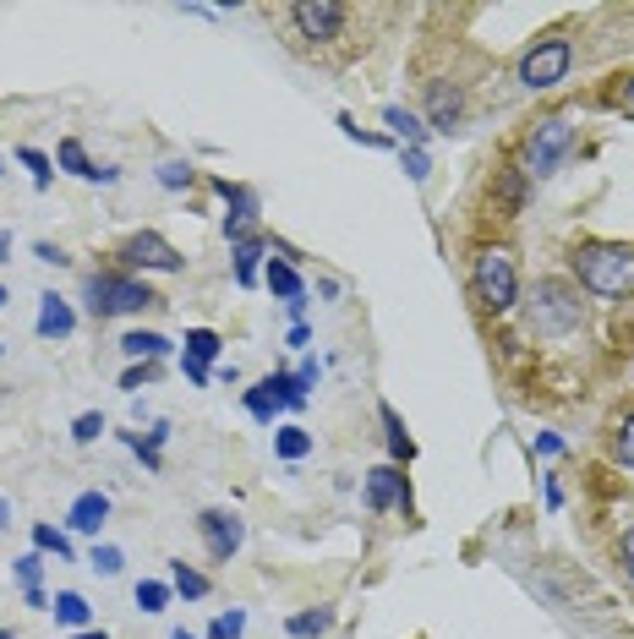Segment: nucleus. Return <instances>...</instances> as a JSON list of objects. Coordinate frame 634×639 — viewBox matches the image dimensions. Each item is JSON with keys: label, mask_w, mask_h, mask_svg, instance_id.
Returning a JSON list of instances; mask_svg holds the SVG:
<instances>
[{"label": "nucleus", "mask_w": 634, "mask_h": 639, "mask_svg": "<svg viewBox=\"0 0 634 639\" xmlns=\"http://www.w3.org/2000/svg\"><path fill=\"white\" fill-rule=\"evenodd\" d=\"M39 574H44V552H22V558H17V580H22V591H39Z\"/></svg>", "instance_id": "obj_30"}, {"label": "nucleus", "mask_w": 634, "mask_h": 639, "mask_svg": "<svg viewBox=\"0 0 634 639\" xmlns=\"http://www.w3.org/2000/svg\"><path fill=\"white\" fill-rule=\"evenodd\" d=\"M154 175H158V186H164V191H186V186L197 180V169H192L186 159H164Z\"/></svg>", "instance_id": "obj_26"}, {"label": "nucleus", "mask_w": 634, "mask_h": 639, "mask_svg": "<svg viewBox=\"0 0 634 639\" xmlns=\"http://www.w3.org/2000/svg\"><path fill=\"white\" fill-rule=\"evenodd\" d=\"M367 508H372V514H389V508H405V514H411V481H405L400 465L367 471Z\"/></svg>", "instance_id": "obj_11"}, {"label": "nucleus", "mask_w": 634, "mask_h": 639, "mask_svg": "<svg viewBox=\"0 0 634 639\" xmlns=\"http://www.w3.org/2000/svg\"><path fill=\"white\" fill-rule=\"evenodd\" d=\"M285 629H291V639H317L334 629V607H307V613H291L285 618Z\"/></svg>", "instance_id": "obj_19"}, {"label": "nucleus", "mask_w": 634, "mask_h": 639, "mask_svg": "<svg viewBox=\"0 0 634 639\" xmlns=\"http://www.w3.org/2000/svg\"><path fill=\"white\" fill-rule=\"evenodd\" d=\"M83 296H88V312L94 318H127V312L158 307V296L143 279H132V274H88Z\"/></svg>", "instance_id": "obj_4"}, {"label": "nucleus", "mask_w": 634, "mask_h": 639, "mask_svg": "<svg viewBox=\"0 0 634 639\" xmlns=\"http://www.w3.org/2000/svg\"><path fill=\"white\" fill-rule=\"evenodd\" d=\"M613 104H619V110H624V115H634V77H624V88H619V93H613Z\"/></svg>", "instance_id": "obj_37"}, {"label": "nucleus", "mask_w": 634, "mask_h": 639, "mask_svg": "<svg viewBox=\"0 0 634 639\" xmlns=\"http://www.w3.org/2000/svg\"><path fill=\"white\" fill-rule=\"evenodd\" d=\"M121 263H127V268H154V274H181V252H175L158 230H138V235L121 246Z\"/></svg>", "instance_id": "obj_10"}, {"label": "nucleus", "mask_w": 634, "mask_h": 639, "mask_svg": "<svg viewBox=\"0 0 634 639\" xmlns=\"http://www.w3.org/2000/svg\"><path fill=\"white\" fill-rule=\"evenodd\" d=\"M138 607H143V613H164V607H170V585L143 580V585H138Z\"/></svg>", "instance_id": "obj_29"}, {"label": "nucleus", "mask_w": 634, "mask_h": 639, "mask_svg": "<svg viewBox=\"0 0 634 639\" xmlns=\"http://www.w3.org/2000/svg\"><path fill=\"white\" fill-rule=\"evenodd\" d=\"M88 563H94L99 574H121V563H127V558H121L116 547H94V558H88Z\"/></svg>", "instance_id": "obj_34"}, {"label": "nucleus", "mask_w": 634, "mask_h": 639, "mask_svg": "<svg viewBox=\"0 0 634 639\" xmlns=\"http://www.w3.org/2000/svg\"><path fill=\"white\" fill-rule=\"evenodd\" d=\"M219 350H225V339H219L214 328H192V333H186V355H192V361L208 366V361H219Z\"/></svg>", "instance_id": "obj_25"}, {"label": "nucleus", "mask_w": 634, "mask_h": 639, "mask_svg": "<svg viewBox=\"0 0 634 639\" xmlns=\"http://www.w3.org/2000/svg\"><path fill=\"white\" fill-rule=\"evenodd\" d=\"M291 377H296V388L307 394V388H313V383H317V366H313V361H307V366H302V372H291Z\"/></svg>", "instance_id": "obj_40"}, {"label": "nucleus", "mask_w": 634, "mask_h": 639, "mask_svg": "<svg viewBox=\"0 0 634 639\" xmlns=\"http://www.w3.org/2000/svg\"><path fill=\"white\" fill-rule=\"evenodd\" d=\"M471 290L481 301V312L503 318L514 301H520V268H514V252L509 246H481L471 263Z\"/></svg>", "instance_id": "obj_2"}, {"label": "nucleus", "mask_w": 634, "mask_h": 639, "mask_svg": "<svg viewBox=\"0 0 634 639\" xmlns=\"http://www.w3.org/2000/svg\"><path fill=\"white\" fill-rule=\"evenodd\" d=\"M569 274L580 279V290L602 296V301H619L634 290V246L619 241H580L569 252Z\"/></svg>", "instance_id": "obj_1"}, {"label": "nucleus", "mask_w": 634, "mask_h": 639, "mask_svg": "<svg viewBox=\"0 0 634 639\" xmlns=\"http://www.w3.org/2000/svg\"><path fill=\"white\" fill-rule=\"evenodd\" d=\"M569 66H575V44H569L564 33H553V38H536V44L520 55V88H531V93H547V88H558V82L569 77Z\"/></svg>", "instance_id": "obj_6"}, {"label": "nucleus", "mask_w": 634, "mask_h": 639, "mask_svg": "<svg viewBox=\"0 0 634 639\" xmlns=\"http://www.w3.org/2000/svg\"><path fill=\"white\" fill-rule=\"evenodd\" d=\"M466 121V93L460 82H427V126L433 132H455Z\"/></svg>", "instance_id": "obj_12"}, {"label": "nucleus", "mask_w": 634, "mask_h": 639, "mask_svg": "<svg viewBox=\"0 0 634 639\" xmlns=\"http://www.w3.org/2000/svg\"><path fill=\"white\" fill-rule=\"evenodd\" d=\"M214 191L230 202V213H225V235L241 246V241H258V191L252 186H241V180H214Z\"/></svg>", "instance_id": "obj_7"}, {"label": "nucleus", "mask_w": 634, "mask_h": 639, "mask_svg": "<svg viewBox=\"0 0 634 639\" xmlns=\"http://www.w3.org/2000/svg\"><path fill=\"white\" fill-rule=\"evenodd\" d=\"M121 355H132V361H158V355H170V339L132 328V333H121Z\"/></svg>", "instance_id": "obj_18"}, {"label": "nucleus", "mask_w": 634, "mask_h": 639, "mask_svg": "<svg viewBox=\"0 0 634 639\" xmlns=\"http://www.w3.org/2000/svg\"><path fill=\"white\" fill-rule=\"evenodd\" d=\"M274 454L296 465V460H307V454H313V438H307L302 427H280V432H274Z\"/></svg>", "instance_id": "obj_23"}, {"label": "nucleus", "mask_w": 634, "mask_h": 639, "mask_svg": "<svg viewBox=\"0 0 634 639\" xmlns=\"http://www.w3.org/2000/svg\"><path fill=\"white\" fill-rule=\"evenodd\" d=\"M0 639H17V635H11V629H0Z\"/></svg>", "instance_id": "obj_46"}, {"label": "nucleus", "mask_w": 634, "mask_h": 639, "mask_svg": "<svg viewBox=\"0 0 634 639\" xmlns=\"http://www.w3.org/2000/svg\"><path fill=\"white\" fill-rule=\"evenodd\" d=\"M613 465L634 471V410L619 421V432H613Z\"/></svg>", "instance_id": "obj_28"}, {"label": "nucleus", "mask_w": 634, "mask_h": 639, "mask_svg": "<svg viewBox=\"0 0 634 639\" xmlns=\"http://www.w3.org/2000/svg\"><path fill=\"white\" fill-rule=\"evenodd\" d=\"M586 322V301H580V290H569L564 279H542L536 285V296H531V328L536 333H575Z\"/></svg>", "instance_id": "obj_5"}, {"label": "nucleus", "mask_w": 634, "mask_h": 639, "mask_svg": "<svg viewBox=\"0 0 634 639\" xmlns=\"http://www.w3.org/2000/svg\"><path fill=\"white\" fill-rule=\"evenodd\" d=\"M170 639H197V635H186V629H175V635H170Z\"/></svg>", "instance_id": "obj_45"}, {"label": "nucleus", "mask_w": 634, "mask_h": 639, "mask_svg": "<svg viewBox=\"0 0 634 639\" xmlns=\"http://www.w3.org/2000/svg\"><path fill=\"white\" fill-rule=\"evenodd\" d=\"M197 530H203V547H208L214 563H230L241 552V541H247V525L230 508H203L197 514Z\"/></svg>", "instance_id": "obj_8"}, {"label": "nucleus", "mask_w": 634, "mask_h": 639, "mask_svg": "<svg viewBox=\"0 0 634 639\" xmlns=\"http://www.w3.org/2000/svg\"><path fill=\"white\" fill-rule=\"evenodd\" d=\"M263 257H269V241H263V235H258V241H241V246H236V279H241V285H258Z\"/></svg>", "instance_id": "obj_20"}, {"label": "nucleus", "mask_w": 634, "mask_h": 639, "mask_svg": "<svg viewBox=\"0 0 634 639\" xmlns=\"http://www.w3.org/2000/svg\"><path fill=\"white\" fill-rule=\"evenodd\" d=\"M378 421H383V438H389V454H394V465H400V460L411 465V460H416V438L405 432L400 410H394V405H378Z\"/></svg>", "instance_id": "obj_17"}, {"label": "nucleus", "mask_w": 634, "mask_h": 639, "mask_svg": "<svg viewBox=\"0 0 634 639\" xmlns=\"http://www.w3.org/2000/svg\"><path fill=\"white\" fill-rule=\"evenodd\" d=\"M291 22H296V33H302V38L328 44V38H339V33H345L350 5H339V0H302V5H291Z\"/></svg>", "instance_id": "obj_9"}, {"label": "nucleus", "mask_w": 634, "mask_h": 639, "mask_svg": "<svg viewBox=\"0 0 634 639\" xmlns=\"http://www.w3.org/2000/svg\"><path fill=\"white\" fill-rule=\"evenodd\" d=\"M208 639H236V635H230L225 624H214V629H208Z\"/></svg>", "instance_id": "obj_42"}, {"label": "nucleus", "mask_w": 634, "mask_h": 639, "mask_svg": "<svg viewBox=\"0 0 634 639\" xmlns=\"http://www.w3.org/2000/svg\"><path fill=\"white\" fill-rule=\"evenodd\" d=\"M154 377H158V366H154V361H143V366H127V377H121V388H127V394H138V388H149Z\"/></svg>", "instance_id": "obj_32"}, {"label": "nucleus", "mask_w": 634, "mask_h": 639, "mask_svg": "<svg viewBox=\"0 0 634 639\" xmlns=\"http://www.w3.org/2000/svg\"><path fill=\"white\" fill-rule=\"evenodd\" d=\"M383 121H389V126H394V137H405L411 148H422V143H427V126H422V121H416L411 110H400V104H389V110H383Z\"/></svg>", "instance_id": "obj_22"}, {"label": "nucleus", "mask_w": 634, "mask_h": 639, "mask_svg": "<svg viewBox=\"0 0 634 639\" xmlns=\"http://www.w3.org/2000/svg\"><path fill=\"white\" fill-rule=\"evenodd\" d=\"M33 252H39V263H55V268H61V263H66V252H61V246H50V241H39V246H33Z\"/></svg>", "instance_id": "obj_38"}, {"label": "nucleus", "mask_w": 634, "mask_h": 639, "mask_svg": "<svg viewBox=\"0 0 634 639\" xmlns=\"http://www.w3.org/2000/svg\"><path fill=\"white\" fill-rule=\"evenodd\" d=\"M619 558H624V574L634 580V525L624 530V547H619Z\"/></svg>", "instance_id": "obj_39"}, {"label": "nucleus", "mask_w": 634, "mask_h": 639, "mask_svg": "<svg viewBox=\"0 0 634 639\" xmlns=\"http://www.w3.org/2000/svg\"><path fill=\"white\" fill-rule=\"evenodd\" d=\"M88 618H94V613H88V602H83L77 591H61V596H55V624H66V629H88Z\"/></svg>", "instance_id": "obj_24"}, {"label": "nucleus", "mask_w": 634, "mask_h": 639, "mask_svg": "<svg viewBox=\"0 0 634 639\" xmlns=\"http://www.w3.org/2000/svg\"><path fill=\"white\" fill-rule=\"evenodd\" d=\"M17 159L28 164V169H33V186H39V191H44V186H50V159H44V154H39V148H22V154H17Z\"/></svg>", "instance_id": "obj_33"}, {"label": "nucleus", "mask_w": 634, "mask_h": 639, "mask_svg": "<svg viewBox=\"0 0 634 639\" xmlns=\"http://www.w3.org/2000/svg\"><path fill=\"white\" fill-rule=\"evenodd\" d=\"M181 372H186V377H192V383H197V388H208V377H214V372H208V366H203V361H192V355H186V361H181Z\"/></svg>", "instance_id": "obj_36"}, {"label": "nucleus", "mask_w": 634, "mask_h": 639, "mask_svg": "<svg viewBox=\"0 0 634 639\" xmlns=\"http://www.w3.org/2000/svg\"><path fill=\"white\" fill-rule=\"evenodd\" d=\"M170 591H181L186 602H203V596H208V574H197L186 558H175V563H170Z\"/></svg>", "instance_id": "obj_21"}, {"label": "nucleus", "mask_w": 634, "mask_h": 639, "mask_svg": "<svg viewBox=\"0 0 634 639\" xmlns=\"http://www.w3.org/2000/svg\"><path fill=\"white\" fill-rule=\"evenodd\" d=\"M55 159H61V169H66V175H83V180H116V175H121V169H110V164L88 159V148H83L77 137H66V143L55 148Z\"/></svg>", "instance_id": "obj_15"}, {"label": "nucleus", "mask_w": 634, "mask_h": 639, "mask_svg": "<svg viewBox=\"0 0 634 639\" xmlns=\"http://www.w3.org/2000/svg\"><path fill=\"white\" fill-rule=\"evenodd\" d=\"M427 169H433V164H427L422 148H405V175H411V180H427Z\"/></svg>", "instance_id": "obj_35"}, {"label": "nucleus", "mask_w": 634, "mask_h": 639, "mask_svg": "<svg viewBox=\"0 0 634 639\" xmlns=\"http://www.w3.org/2000/svg\"><path fill=\"white\" fill-rule=\"evenodd\" d=\"M0 307H6V290H0Z\"/></svg>", "instance_id": "obj_47"}, {"label": "nucleus", "mask_w": 634, "mask_h": 639, "mask_svg": "<svg viewBox=\"0 0 634 639\" xmlns=\"http://www.w3.org/2000/svg\"><path fill=\"white\" fill-rule=\"evenodd\" d=\"M33 552H55V558L66 563V558H72V541H66L55 525H33Z\"/></svg>", "instance_id": "obj_27"}, {"label": "nucleus", "mask_w": 634, "mask_h": 639, "mask_svg": "<svg viewBox=\"0 0 634 639\" xmlns=\"http://www.w3.org/2000/svg\"><path fill=\"white\" fill-rule=\"evenodd\" d=\"M263 279H269V290L291 307V301H307V285H302V274H296V263H291V252H274L269 257V268H263Z\"/></svg>", "instance_id": "obj_13"}, {"label": "nucleus", "mask_w": 634, "mask_h": 639, "mask_svg": "<svg viewBox=\"0 0 634 639\" xmlns=\"http://www.w3.org/2000/svg\"><path fill=\"white\" fill-rule=\"evenodd\" d=\"M72 328H77V312L55 290L39 296V339H72Z\"/></svg>", "instance_id": "obj_16"}, {"label": "nucleus", "mask_w": 634, "mask_h": 639, "mask_svg": "<svg viewBox=\"0 0 634 639\" xmlns=\"http://www.w3.org/2000/svg\"><path fill=\"white\" fill-rule=\"evenodd\" d=\"M0 525H11V503L6 497H0Z\"/></svg>", "instance_id": "obj_43"}, {"label": "nucleus", "mask_w": 634, "mask_h": 639, "mask_svg": "<svg viewBox=\"0 0 634 639\" xmlns=\"http://www.w3.org/2000/svg\"><path fill=\"white\" fill-rule=\"evenodd\" d=\"M6 252H11V235H0V257H6Z\"/></svg>", "instance_id": "obj_44"}, {"label": "nucleus", "mask_w": 634, "mask_h": 639, "mask_svg": "<svg viewBox=\"0 0 634 639\" xmlns=\"http://www.w3.org/2000/svg\"><path fill=\"white\" fill-rule=\"evenodd\" d=\"M99 432H105V416H99V410H88V416L72 421V438H77V443H94Z\"/></svg>", "instance_id": "obj_31"}, {"label": "nucleus", "mask_w": 634, "mask_h": 639, "mask_svg": "<svg viewBox=\"0 0 634 639\" xmlns=\"http://www.w3.org/2000/svg\"><path fill=\"white\" fill-rule=\"evenodd\" d=\"M569 148H575V121H569V115H542V121L525 132L520 169H525L531 180H547L558 164L569 159Z\"/></svg>", "instance_id": "obj_3"}, {"label": "nucleus", "mask_w": 634, "mask_h": 639, "mask_svg": "<svg viewBox=\"0 0 634 639\" xmlns=\"http://www.w3.org/2000/svg\"><path fill=\"white\" fill-rule=\"evenodd\" d=\"M105 519H110V497H105V492H83V497L72 503V514H66V525L83 530V536H99Z\"/></svg>", "instance_id": "obj_14"}, {"label": "nucleus", "mask_w": 634, "mask_h": 639, "mask_svg": "<svg viewBox=\"0 0 634 639\" xmlns=\"http://www.w3.org/2000/svg\"><path fill=\"white\" fill-rule=\"evenodd\" d=\"M66 639H110L105 629H83V635H66Z\"/></svg>", "instance_id": "obj_41"}]
</instances>
